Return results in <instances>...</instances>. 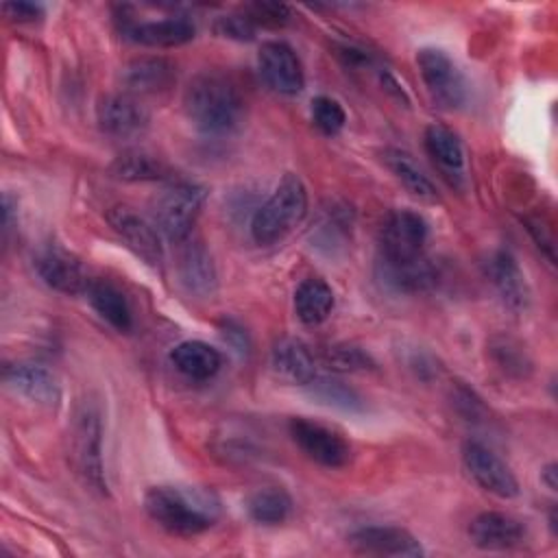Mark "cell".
Masks as SVG:
<instances>
[{
    "mask_svg": "<svg viewBox=\"0 0 558 558\" xmlns=\"http://www.w3.org/2000/svg\"><path fill=\"white\" fill-rule=\"evenodd\" d=\"M248 517L262 525H279L292 512V497L281 486H262L246 499Z\"/></svg>",
    "mask_w": 558,
    "mask_h": 558,
    "instance_id": "f1b7e54d",
    "label": "cell"
},
{
    "mask_svg": "<svg viewBox=\"0 0 558 558\" xmlns=\"http://www.w3.org/2000/svg\"><path fill=\"white\" fill-rule=\"evenodd\" d=\"M423 144L438 172L456 187L464 183V148L460 137L445 124H429L423 133Z\"/></svg>",
    "mask_w": 558,
    "mask_h": 558,
    "instance_id": "44dd1931",
    "label": "cell"
},
{
    "mask_svg": "<svg viewBox=\"0 0 558 558\" xmlns=\"http://www.w3.org/2000/svg\"><path fill=\"white\" fill-rule=\"evenodd\" d=\"M310 395L336 410L342 412H360L364 410V399L357 395V390H353L349 384L336 379V377H314L310 384Z\"/></svg>",
    "mask_w": 558,
    "mask_h": 558,
    "instance_id": "f546056e",
    "label": "cell"
},
{
    "mask_svg": "<svg viewBox=\"0 0 558 558\" xmlns=\"http://www.w3.org/2000/svg\"><path fill=\"white\" fill-rule=\"evenodd\" d=\"M33 266L39 279L61 294H85L92 281L81 259L54 244L37 251V255L33 257Z\"/></svg>",
    "mask_w": 558,
    "mask_h": 558,
    "instance_id": "4fadbf2b",
    "label": "cell"
},
{
    "mask_svg": "<svg viewBox=\"0 0 558 558\" xmlns=\"http://www.w3.org/2000/svg\"><path fill=\"white\" fill-rule=\"evenodd\" d=\"M207 198V190L198 183L177 181L170 183L155 201V225L163 238L174 244H181L190 238L203 205Z\"/></svg>",
    "mask_w": 558,
    "mask_h": 558,
    "instance_id": "5b68a950",
    "label": "cell"
},
{
    "mask_svg": "<svg viewBox=\"0 0 558 558\" xmlns=\"http://www.w3.org/2000/svg\"><path fill=\"white\" fill-rule=\"evenodd\" d=\"M349 545L368 556L418 558L425 554L421 541L399 525H364L349 534Z\"/></svg>",
    "mask_w": 558,
    "mask_h": 558,
    "instance_id": "5bb4252c",
    "label": "cell"
},
{
    "mask_svg": "<svg viewBox=\"0 0 558 558\" xmlns=\"http://www.w3.org/2000/svg\"><path fill=\"white\" fill-rule=\"evenodd\" d=\"M429 227L414 209H392L379 227V262L403 264L425 255Z\"/></svg>",
    "mask_w": 558,
    "mask_h": 558,
    "instance_id": "8992f818",
    "label": "cell"
},
{
    "mask_svg": "<svg viewBox=\"0 0 558 558\" xmlns=\"http://www.w3.org/2000/svg\"><path fill=\"white\" fill-rule=\"evenodd\" d=\"M122 85L133 96H155L177 83V65L166 57H135L122 68Z\"/></svg>",
    "mask_w": 558,
    "mask_h": 558,
    "instance_id": "ffe728a7",
    "label": "cell"
},
{
    "mask_svg": "<svg viewBox=\"0 0 558 558\" xmlns=\"http://www.w3.org/2000/svg\"><path fill=\"white\" fill-rule=\"evenodd\" d=\"M107 222L113 233L124 242V246L140 257L144 264L157 268L163 262V244L161 231L155 222L146 220L129 205H113L107 211Z\"/></svg>",
    "mask_w": 558,
    "mask_h": 558,
    "instance_id": "9c48e42d",
    "label": "cell"
},
{
    "mask_svg": "<svg viewBox=\"0 0 558 558\" xmlns=\"http://www.w3.org/2000/svg\"><path fill=\"white\" fill-rule=\"evenodd\" d=\"M462 464L473 482L486 493L499 499H512L519 495V482L512 469L484 442L466 440L462 445Z\"/></svg>",
    "mask_w": 558,
    "mask_h": 558,
    "instance_id": "30bf717a",
    "label": "cell"
},
{
    "mask_svg": "<svg viewBox=\"0 0 558 558\" xmlns=\"http://www.w3.org/2000/svg\"><path fill=\"white\" fill-rule=\"evenodd\" d=\"M418 74L432 100L442 109H458L466 102V78L458 63L440 48L427 46L416 52Z\"/></svg>",
    "mask_w": 558,
    "mask_h": 558,
    "instance_id": "52a82bcc",
    "label": "cell"
},
{
    "mask_svg": "<svg viewBox=\"0 0 558 558\" xmlns=\"http://www.w3.org/2000/svg\"><path fill=\"white\" fill-rule=\"evenodd\" d=\"M272 373L294 386H307L316 377V360L310 347L299 338H281L270 353Z\"/></svg>",
    "mask_w": 558,
    "mask_h": 558,
    "instance_id": "603a6c76",
    "label": "cell"
},
{
    "mask_svg": "<svg viewBox=\"0 0 558 558\" xmlns=\"http://www.w3.org/2000/svg\"><path fill=\"white\" fill-rule=\"evenodd\" d=\"M257 70L264 83L283 96H294L305 85V72L299 54L286 41L270 39L259 46Z\"/></svg>",
    "mask_w": 558,
    "mask_h": 558,
    "instance_id": "8fae6325",
    "label": "cell"
},
{
    "mask_svg": "<svg viewBox=\"0 0 558 558\" xmlns=\"http://www.w3.org/2000/svg\"><path fill=\"white\" fill-rule=\"evenodd\" d=\"M4 384L26 401L44 410H57L61 403V386L57 377L39 364H9L2 371Z\"/></svg>",
    "mask_w": 558,
    "mask_h": 558,
    "instance_id": "2e32d148",
    "label": "cell"
},
{
    "mask_svg": "<svg viewBox=\"0 0 558 558\" xmlns=\"http://www.w3.org/2000/svg\"><path fill=\"white\" fill-rule=\"evenodd\" d=\"M469 538L480 549L506 551L519 547L525 541V525L508 512L486 510L471 519Z\"/></svg>",
    "mask_w": 558,
    "mask_h": 558,
    "instance_id": "e0dca14e",
    "label": "cell"
},
{
    "mask_svg": "<svg viewBox=\"0 0 558 558\" xmlns=\"http://www.w3.org/2000/svg\"><path fill=\"white\" fill-rule=\"evenodd\" d=\"M312 122L323 135H338L347 124L344 107L331 96H316L312 100Z\"/></svg>",
    "mask_w": 558,
    "mask_h": 558,
    "instance_id": "d6a6232c",
    "label": "cell"
},
{
    "mask_svg": "<svg viewBox=\"0 0 558 558\" xmlns=\"http://www.w3.org/2000/svg\"><path fill=\"white\" fill-rule=\"evenodd\" d=\"M122 35L135 44L150 48H177L194 39L196 28L185 15H166L159 20H131L124 17Z\"/></svg>",
    "mask_w": 558,
    "mask_h": 558,
    "instance_id": "9a60e30c",
    "label": "cell"
},
{
    "mask_svg": "<svg viewBox=\"0 0 558 558\" xmlns=\"http://www.w3.org/2000/svg\"><path fill=\"white\" fill-rule=\"evenodd\" d=\"M242 13L255 28H279L290 22V7L281 2H248L242 7Z\"/></svg>",
    "mask_w": 558,
    "mask_h": 558,
    "instance_id": "836d02e7",
    "label": "cell"
},
{
    "mask_svg": "<svg viewBox=\"0 0 558 558\" xmlns=\"http://www.w3.org/2000/svg\"><path fill=\"white\" fill-rule=\"evenodd\" d=\"M333 303V290L320 277H307L294 290V312L305 325H320L323 320H327Z\"/></svg>",
    "mask_w": 558,
    "mask_h": 558,
    "instance_id": "484cf974",
    "label": "cell"
},
{
    "mask_svg": "<svg viewBox=\"0 0 558 558\" xmlns=\"http://www.w3.org/2000/svg\"><path fill=\"white\" fill-rule=\"evenodd\" d=\"M377 277L392 292L421 294L438 283V268L427 255L403 264H388L377 259Z\"/></svg>",
    "mask_w": 558,
    "mask_h": 558,
    "instance_id": "7402d4cb",
    "label": "cell"
},
{
    "mask_svg": "<svg viewBox=\"0 0 558 558\" xmlns=\"http://www.w3.org/2000/svg\"><path fill=\"white\" fill-rule=\"evenodd\" d=\"M484 272L508 310L521 312L527 307L530 288H527L525 275L508 251L490 253L488 259L484 262Z\"/></svg>",
    "mask_w": 558,
    "mask_h": 558,
    "instance_id": "d6986e66",
    "label": "cell"
},
{
    "mask_svg": "<svg viewBox=\"0 0 558 558\" xmlns=\"http://www.w3.org/2000/svg\"><path fill=\"white\" fill-rule=\"evenodd\" d=\"M113 177L122 181L144 183V181H163L170 179V168L155 155L146 150H124L111 163Z\"/></svg>",
    "mask_w": 558,
    "mask_h": 558,
    "instance_id": "4316f807",
    "label": "cell"
},
{
    "mask_svg": "<svg viewBox=\"0 0 558 558\" xmlns=\"http://www.w3.org/2000/svg\"><path fill=\"white\" fill-rule=\"evenodd\" d=\"M85 299L89 301L92 310L116 331H129L133 327V314L129 307L126 296L118 286L107 279H92Z\"/></svg>",
    "mask_w": 558,
    "mask_h": 558,
    "instance_id": "d4e9b609",
    "label": "cell"
},
{
    "mask_svg": "<svg viewBox=\"0 0 558 558\" xmlns=\"http://www.w3.org/2000/svg\"><path fill=\"white\" fill-rule=\"evenodd\" d=\"M323 362L340 373H360L375 368V360L371 357V353L349 342H336L323 349Z\"/></svg>",
    "mask_w": 558,
    "mask_h": 558,
    "instance_id": "4dcf8cb0",
    "label": "cell"
},
{
    "mask_svg": "<svg viewBox=\"0 0 558 558\" xmlns=\"http://www.w3.org/2000/svg\"><path fill=\"white\" fill-rule=\"evenodd\" d=\"M70 458L85 486L98 495H107V477L102 464V421L92 403H83L70 427Z\"/></svg>",
    "mask_w": 558,
    "mask_h": 558,
    "instance_id": "277c9868",
    "label": "cell"
},
{
    "mask_svg": "<svg viewBox=\"0 0 558 558\" xmlns=\"http://www.w3.org/2000/svg\"><path fill=\"white\" fill-rule=\"evenodd\" d=\"M146 514L174 536L207 532L220 517V501L211 490L198 486H153L144 495Z\"/></svg>",
    "mask_w": 558,
    "mask_h": 558,
    "instance_id": "7a4b0ae2",
    "label": "cell"
},
{
    "mask_svg": "<svg viewBox=\"0 0 558 558\" xmlns=\"http://www.w3.org/2000/svg\"><path fill=\"white\" fill-rule=\"evenodd\" d=\"M2 13L13 20V22H35L44 15V9L35 2H24V0H13L2 4Z\"/></svg>",
    "mask_w": 558,
    "mask_h": 558,
    "instance_id": "d590c367",
    "label": "cell"
},
{
    "mask_svg": "<svg viewBox=\"0 0 558 558\" xmlns=\"http://www.w3.org/2000/svg\"><path fill=\"white\" fill-rule=\"evenodd\" d=\"M214 31L220 35V37H227V39H235V41H251L255 37V26L246 20V15L240 11V13H229V15H220L216 17L214 22Z\"/></svg>",
    "mask_w": 558,
    "mask_h": 558,
    "instance_id": "e575fe53",
    "label": "cell"
},
{
    "mask_svg": "<svg viewBox=\"0 0 558 558\" xmlns=\"http://www.w3.org/2000/svg\"><path fill=\"white\" fill-rule=\"evenodd\" d=\"M541 482H543L551 493L558 490V466H556V462H549V464L543 466V471H541Z\"/></svg>",
    "mask_w": 558,
    "mask_h": 558,
    "instance_id": "8d00e7d4",
    "label": "cell"
},
{
    "mask_svg": "<svg viewBox=\"0 0 558 558\" xmlns=\"http://www.w3.org/2000/svg\"><path fill=\"white\" fill-rule=\"evenodd\" d=\"M307 214V187L299 174L286 172L251 218V238L259 246L281 242Z\"/></svg>",
    "mask_w": 558,
    "mask_h": 558,
    "instance_id": "3957f363",
    "label": "cell"
},
{
    "mask_svg": "<svg viewBox=\"0 0 558 558\" xmlns=\"http://www.w3.org/2000/svg\"><path fill=\"white\" fill-rule=\"evenodd\" d=\"M98 129L116 140L140 137L148 124L150 113L133 94H107L96 105Z\"/></svg>",
    "mask_w": 558,
    "mask_h": 558,
    "instance_id": "7c38bea8",
    "label": "cell"
},
{
    "mask_svg": "<svg viewBox=\"0 0 558 558\" xmlns=\"http://www.w3.org/2000/svg\"><path fill=\"white\" fill-rule=\"evenodd\" d=\"M294 445L316 464L325 469H342L351 462L353 449L342 432L325 423L294 416L288 423Z\"/></svg>",
    "mask_w": 558,
    "mask_h": 558,
    "instance_id": "ba28073f",
    "label": "cell"
},
{
    "mask_svg": "<svg viewBox=\"0 0 558 558\" xmlns=\"http://www.w3.org/2000/svg\"><path fill=\"white\" fill-rule=\"evenodd\" d=\"M170 362L187 379L205 381V379H211L220 371L222 355L209 342L183 340L170 351Z\"/></svg>",
    "mask_w": 558,
    "mask_h": 558,
    "instance_id": "cb8c5ba5",
    "label": "cell"
},
{
    "mask_svg": "<svg viewBox=\"0 0 558 558\" xmlns=\"http://www.w3.org/2000/svg\"><path fill=\"white\" fill-rule=\"evenodd\" d=\"M490 355L493 362L512 377H527L532 371V362L525 353V349H521V344H517L512 338H495L490 342Z\"/></svg>",
    "mask_w": 558,
    "mask_h": 558,
    "instance_id": "1f68e13d",
    "label": "cell"
},
{
    "mask_svg": "<svg viewBox=\"0 0 558 558\" xmlns=\"http://www.w3.org/2000/svg\"><path fill=\"white\" fill-rule=\"evenodd\" d=\"M177 268H179V281L190 294L198 299H207L218 290L216 264L203 242L190 240V238L181 242Z\"/></svg>",
    "mask_w": 558,
    "mask_h": 558,
    "instance_id": "ac0fdd59",
    "label": "cell"
},
{
    "mask_svg": "<svg viewBox=\"0 0 558 558\" xmlns=\"http://www.w3.org/2000/svg\"><path fill=\"white\" fill-rule=\"evenodd\" d=\"M183 111L201 133L227 135L244 122L246 100L229 74L203 70L190 78L183 92Z\"/></svg>",
    "mask_w": 558,
    "mask_h": 558,
    "instance_id": "6da1fadb",
    "label": "cell"
},
{
    "mask_svg": "<svg viewBox=\"0 0 558 558\" xmlns=\"http://www.w3.org/2000/svg\"><path fill=\"white\" fill-rule=\"evenodd\" d=\"M384 163L412 196H416L421 201L438 198L436 185L429 181L427 174H423V170L416 166V161L405 150H399V148L384 150Z\"/></svg>",
    "mask_w": 558,
    "mask_h": 558,
    "instance_id": "83f0119b",
    "label": "cell"
}]
</instances>
